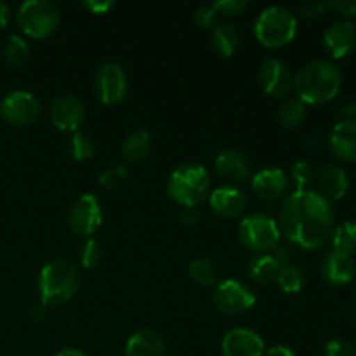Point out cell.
Here are the masks:
<instances>
[{
    "mask_svg": "<svg viewBox=\"0 0 356 356\" xmlns=\"http://www.w3.org/2000/svg\"><path fill=\"white\" fill-rule=\"evenodd\" d=\"M322 277L327 284L334 287H343L353 282L356 275V261L355 257L344 256V254L329 252L322 261Z\"/></svg>",
    "mask_w": 356,
    "mask_h": 356,
    "instance_id": "d6986e66",
    "label": "cell"
},
{
    "mask_svg": "<svg viewBox=\"0 0 356 356\" xmlns=\"http://www.w3.org/2000/svg\"><path fill=\"white\" fill-rule=\"evenodd\" d=\"M125 356H165V341L156 330L139 329L125 343Z\"/></svg>",
    "mask_w": 356,
    "mask_h": 356,
    "instance_id": "7402d4cb",
    "label": "cell"
},
{
    "mask_svg": "<svg viewBox=\"0 0 356 356\" xmlns=\"http://www.w3.org/2000/svg\"><path fill=\"white\" fill-rule=\"evenodd\" d=\"M256 294L235 278H226L216 284L212 292V305L226 316H240L250 312L256 305Z\"/></svg>",
    "mask_w": 356,
    "mask_h": 356,
    "instance_id": "ba28073f",
    "label": "cell"
},
{
    "mask_svg": "<svg viewBox=\"0 0 356 356\" xmlns=\"http://www.w3.org/2000/svg\"><path fill=\"white\" fill-rule=\"evenodd\" d=\"M211 44L219 56H222V58H232L240 45L238 30L233 24L226 23V21H218L212 26Z\"/></svg>",
    "mask_w": 356,
    "mask_h": 356,
    "instance_id": "cb8c5ba5",
    "label": "cell"
},
{
    "mask_svg": "<svg viewBox=\"0 0 356 356\" xmlns=\"http://www.w3.org/2000/svg\"><path fill=\"white\" fill-rule=\"evenodd\" d=\"M216 14H221V16H238L243 10L249 7L247 0H218V2L212 3Z\"/></svg>",
    "mask_w": 356,
    "mask_h": 356,
    "instance_id": "e575fe53",
    "label": "cell"
},
{
    "mask_svg": "<svg viewBox=\"0 0 356 356\" xmlns=\"http://www.w3.org/2000/svg\"><path fill=\"white\" fill-rule=\"evenodd\" d=\"M323 47L334 59H343L351 54L356 47V26L353 21L341 19L330 24L323 33Z\"/></svg>",
    "mask_w": 356,
    "mask_h": 356,
    "instance_id": "2e32d148",
    "label": "cell"
},
{
    "mask_svg": "<svg viewBox=\"0 0 356 356\" xmlns=\"http://www.w3.org/2000/svg\"><path fill=\"white\" fill-rule=\"evenodd\" d=\"M323 141H325V139H323L322 134H309L308 138L305 139V145L308 146L309 149H316L323 145Z\"/></svg>",
    "mask_w": 356,
    "mask_h": 356,
    "instance_id": "ee69618b",
    "label": "cell"
},
{
    "mask_svg": "<svg viewBox=\"0 0 356 356\" xmlns=\"http://www.w3.org/2000/svg\"><path fill=\"white\" fill-rule=\"evenodd\" d=\"M54 356H86L80 350L76 348H63L61 351H58Z\"/></svg>",
    "mask_w": 356,
    "mask_h": 356,
    "instance_id": "7dc6e473",
    "label": "cell"
},
{
    "mask_svg": "<svg viewBox=\"0 0 356 356\" xmlns=\"http://www.w3.org/2000/svg\"><path fill=\"white\" fill-rule=\"evenodd\" d=\"M332 250L337 254L355 257L356 254V221H344L339 226H334Z\"/></svg>",
    "mask_w": 356,
    "mask_h": 356,
    "instance_id": "484cf974",
    "label": "cell"
},
{
    "mask_svg": "<svg viewBox=\"0 0 356 356\" xmlns=\"http://www.w3.org/2000/svg\"><path fill=\"white\" fill-rule=\"evenodd\" d=\"M30 56V45L19 35H9L3 45V58L10 66H21Z\"/></svg>",
    "mask_w": 356,
    "mask_h": 356,
    "instance_id": "f546056e",
    "label": "cell"
},
{
    "mask_svg": "<svg viewBox=\"0 0 356 356\" xmlns=\"http://www.w3.org/2000/svg\"><path fill=\"white\" fill-rule=\"evenodd\" d=\"M188 273H190L191 280L197 282L202 287H211V285L218 284V270H216V264L209 257H195V259H191L190 266H188Z\"/></svg>",
    "mask_w": 356,
    "mask_h": 356,
    "instance_id": "83f0119b",
    "label": "cell"
},
{
    "mask_svg": "<svg viewBox=\"0 0 356 356\" xmlns=\"http://www.w3.org/2000/svg\"><path fill=\"white\" fill-rule=\"evenodd\" d=\"M127 176L129 172L127 169H125V165H122V163H113V165H110L108 169H104L103 172L99 174L97 184L106 191H117L124 186Z\"/></svg>",
    "mask_w": 356,
    "mask_h": 356,
    "instance_id": "4dcf8cb0",
    "label": "cell"
},
{
    "mask_svg": "<svg viewBox=\"0 0 356 356\" xmlns=\"http://www.w3.org/2000/svg\"><path fill=\"white\" fill-rule=\"evenodd\" d=\"M339 115H341V120L356 122V99L348 101L346 104H343Z\"/></svg>",
    "mask_w": 356,
    "mask_h": 356,
    "instance_id": "b9f144b4",
    "label": "cell"
},
{
    "mask_svg": "<svg viewBox=\"0 0 356 356\" xmlns=\"http://www.w3.org/2000/svg\"><path fill=\"white\" fill-rule=\"evenodd\" d=\"M332 204L313 190L292 191L282 200L278 226L289 242L306 250L325 245L334 232Z\"/></svg>",
    "mask_w": 356,
    "mask_h": 356,
    "instance_id": "6da1fadb",
    "label": "cell"
},
{
    "mask_svg": "<svg viewBox=\"0 0 356 356\" xmlns=\"http://www.w3.org/2000/svg\"><path fill=\"white\" fill-rule=\"evenodd\" d=\"M264 356H298L294 353V350L284 344H277V346H271L270 350L264 351Z\"/></svg>",
    "mask_w": 356,
    "mask_h": 356,
    "instance_id": "7bdbcfd3",
    "label": "cell"
},
{
    "mask_svg": "<svg viewBox=\"0 0 356 356\" xmlns=\"http://www.w3.org/2000/svg\"><path fill=\"white\" fill-rule=\"evenodd\" d=\"M325 7L343 16L344 19L356 16V0H330L325 2Z\"/></svg>",
    "mask_w": 356,
    "mask_h": 356,
    "instance_id": "f35d334b",
    "label": "cell"
},
{
    "mask_svg": "<svg viewBox=\"0 0 356 356\" xmlns=\"http://www.w3.org/2000/svg\"><path fill=\"white\" fill-rule=\"evenodd\" d=\"M277 284L285 294H298L305 287V271L296 264H287L278 273Z\"/></svg>",
    "mask_w": 356,
    "mask_h": 356,
    "instance_id": "f1b7e54d",
    "label": "cell"
},
{
    "mask_svg": "<svg viewBox=\"0 0 356 356\" xmlns=\"http://www.w3.org/2000/svg\"><path fill=\"white\" fill-rule=\"evenodd\" d=\"M209 205L222 219L238 218L247 209V197L240 188L225 184L209 193Z\"/></svg>",
    "mask_w": 356,
    "mask_h": 356,
    "instance_id": "e0dca14e",
    "label": "cell"
},
{
    "mask_svg": "<svg viewBox=\"0 0 356 356\" xmlns=\"http://www.w3.org/2000/svg\"><path fill=\"white\" fill-rule=\"evenodd\" d=\"M127 75L117 63H104L94 75V92L103 104H117L127 96Z\"/></svg>",
    "mask_w": 356,
    "mask_h": 356,
    "instance_id": "8fae6325",
    "label": "cell"
},
{
    "mask_svg": "<svg viewBox=\"0 0 356 356\" xmlns=\"http://www.w3.org/2000/svg\"><path fill=\"white\" fill-rule=\"evenodd\" d=\"M211 193V177L200 163H179L167 179V195L181 207H197Z\"/></svg>",
    "mask_w": 356,
    "mask_h": 356,
    "instance_id": "277c9868",
    "label": "cell"
},
{
    "mask_svg": "<svg viewBox=\"0 0 356 356\" xmlns=\"http://www.w3.org/2000/svg\"><path fill=\"white\" fill-rule=\"evenodd\" d=\"M149 146H152V138H149L148 132L139 129V131L131 132V134L124 139V143H122L120 146V152L122 156H124L127 162L138 163L148 156Z\"/></svg>",
    "mask_w": 356,
    "mask_h": 356,
    "instance_id": "d4e9b609",
    "label": "cell"
},
{
    "mask_svg": "<svg viewBox=\"0 0 356 356\" xmlns=\"http://www.w3.org/2000/svg\"><path fill=\"white\" fill-rule=\"evenodd\" d=\"M296 33H298V17L287 7H266L254 23V35L264 47H284L294 40Z\"/></svg>",
    "mask_w": 356,
    "mask_h": 356,
    "instance_id": "5b68a950",
    "label": "cell"
},
{
    "mask_svg": "<svg viewBox=\"0 0 356 356\" xmlns=\"http://www.w3.org/2000/svg\"><path fill=\"white\" fill-rule=\"evenodd\" d=\"M325 10V2H315V0H313V2H305L299 6L296 17H299V19L302 21H315L318 19V17H322Z\"/></svg>",
    "mask_w": 356,
    "mask_h": 356,
    "instance_id": "d590c367",
    "label": "cell"
},
{
    "mask_svg": "<svg viewBox=\"0 0 356 356\" xmlns=\"http://www.w3.org/2000/svg\"><path fill=\"white\" fill-rule=\"evenodd\" d=\"M323 356H356V351L348 341L332 339L327 343Z\"/></svg>",
    "mask_w": 356,
    "mask_h": 356,
    "instance_id": "74e56055",
    "label": "cell"
},
{
    "mask_svg": "<svg viewBox=\"0 0 356 356\" xmlns=\"http://www.w3.org/2000/svg\"><path fill=\"white\" fill-rule=\"evenodd\" d=\"M259 83L270 96L285 97L294 86V75L282 59L270 58L259 66Z\"/></svg>",
    "mask_w": 356,
    "mask_h": 356,
    "instance_id": "4fadbf2b",
    "label": "cell"
},
{
    "mask_svg": "<svg viewBox=\"0 0 356 356\" xmlns=\"http://www.w3.org/2000/svg\"><path fill=\"white\" fill-rule=\"evenodd\" d=\"M16 21L26 37L45 38L59 28L61 13L56 3L47 0H28L17 9Z\"/></svg>",
    "mask_w": 356,
    "mask_h": 356,
    "instance_id": "8992f818",
    "label": "cell"
},
{
    "mask_svg": "<svg viewBox=\"0 0 356 356\" xmlns=\"http://www.w3.org/2000/svg\"><path fill=\"white\" fill-rule=\"evenodd\" d=\"M80 287V270L66 259H54L45 264L37 278L40 305L61 306L76 294Z\"/></svg>",
    "mask_w": 356,
    "mask_h": 356,
    "instance_id": "3957f363",
    "label": "cell"
},
{
    "mask_svg": "<svg viewBox=\"0 0 356 356\" xmlns=\"http://www.w3.org/2000/svg\"><path fill=\"white\" fill-rule=\"evenodd\" d=\"M329 148L336 159L356 162V122L339 120L329 136Z\"/></svg>",
    "mask_w": 356,
    "mask_h": 356,
    "instance_id": "ffe728a7",
    "label": "cell"
},
{
    "mask_svg": "<svg viewBox=\"0 0 356 356\" xmlns=\"http://www.w3.org/2000/svg\"><path fill=\"white\" fill-rule=\"evenodd\" d=\"M214 167L219 176L228 181H235V183L249 179L250 172H252L250 160L238 149H222L216 156Z\"/></svg>",
    "mask_w": 356,
    "mask_h": 356,
    "instance_id": "44dd1931",
    "label": "cell"
},
{
    "mask_svg": "<svg viewBox=\"0 0 356 356\" xmlns=\"http://www.w3.org/2000/svg\"><path fill=\"white\" fill-rule=\"evenodd\" d=\"M90 14H96V16H103V14L110 13L111 7H113V2L111 0H86L82 3Z\"/></svg>",
    "mask_w": 356,
    "mask_h": 356,
    "instance_id": "ab89813d",
    "label": "cell"
},
{
    "mask_svg": "<svg viewBox=\"0 0 356 356\" xmlns=\"http://www.w3.org/2000/svg\"><path fill=\"white\" fill-rule=\"evenodd\" d=\"M315 183L318 188L316 193H320L329 202L343 200L350 190V177H348L346 170L334 163H327L316 172Z\"/></svg>",
    "mask_w": 356,
    "mask_h": 356,
    "instance_id": "ac0fdd59",
    "label": "cell"
},
{
    "mask_svg": "<svg viewBox=\"0 0 356 356\" xmlns=\"http://www.w3.org/2000/svg\"><path fill=\"white\" fill-rule=\"evenodd\" d=\"M52 125L63 132H79L86 118V106L73 94H59L49 106Z\"/></svg>",
    "mask_w": 356,
    "mask_h": 356,
    "instance_id": "7c38bea8",
    "label": "cell"
},
{
    "mask_svg": "<svg viewBox=\"0 0 356 356\" xmlns=\"http://www.w3.org/2000/svg\"><path fill=\"white\" fill-rule=\"evenodd\" d=\"M103 250L94 238H86L79 247V264L83 270H92L101 263Z\"/></svg>",
    "mask_w": 356,
    "mask_h": 356,
    "instance_id": "d6a6232c",
    "label": "cell"
},
{
    "mask_svg": "<svg viewBox=\"0 0 356 356\" xmlns=\"http://www.w3.org/2000/svg\"><path fill=\"white\" fill-rule=\"evenodd\" d=\"M193 19L200 28H212L218 23V14H216L212 3H204V6H200L195 10Z\"/></svg>",
    "mask_w": 356,
    "mask_h": 356,
    "instance_id": "8d00e7d4",
    "label": "cell"
},
{
    "mask_svg": "<svg viewBox=\"0 0 356 356\" xmlns=\"http://www.w3.org/2000/svg\"><path fill=\"white\" fill-rule=\"evenodd\" d=\"M264 351L263 337L245 327L228 330L221 339L222 356H264Z\"/></svg>",
    "mask_w": 356,
    "mask_h": 356,
    "instance_id": "5bb4252c",
    "label": "cell"
},
{
    "mask_svg": "<svg viewBox=\"0 0 356 356\" xmlns=\"http://www.w3.org/2000/svg\"><path fill=\"white\" fill-rule=\"evenodd\" d=\"M343 87V73L334 63L316 59L306 63L294 75L292 90L306 106H320L336 99Z\"/></svg>",
    "mask_w": 356,
    "mask_h": 356,
    "instance_id": "7a4b0ae2",
    "label": "cell"
},
{
    "mask_svg": "<svg viewBox=\"0 0 356 356\" xmlns=\"http://www.w3.org/2000/svg\"><path fill=\"white\" fill-rule=\"evenodd\" d=\"M238 238L247 249L257 254L273 252L280 245L282 232L278 221L268 214H249L240 221Z\"/></svg>",
    "mask_w": 356,
    "mask_h": 356,
    "instance_id": "52a82bcc",
    "label": "cell"
},
{
    "mask_svg": "<svg viewBox=\"0 0 356 356\" xmlns=\"http://www.w3.org/2000/svg\"><path fill=\"white\" fill-rule=\"evenodd\" d=\"M179 221L183 222L186 228H193L198 222V212L195 207H183V211L179 212Z\"/></svg>",
    "mask_w": 356,
    "mask_h": 356,
    "instance_id": "60d3db41",
    "label": "cell"
},
{
    "mask_svg": "<svg viewBox=\"0 0 356 356\" xmlns=\"http://www.w3.org/2000/svg\"><path fill=\"white\" fill-rule=\"evenodd\" d=\"M40 113V101L28 90H13L0 101V117L16 127L35 124Z\"/></svg>",
    "mask_w": 356,
    "mask_h": 356,
    "instance_id": "9c48e42d",
    "label": "cell"
},
{
    "mask_svg": "<svg viewBox=\"0 0 356 356\" xmlns=\"http://www.w3.org/2000/svg\"><path fill=\"white\" fill-rule=\"evenodd\" d=\"M103 222L101 204L92 193H83L76 198L68 211V226L75 235L90 238Z\"/></svg>",
    "mask_w": 356,
    "mask_h": 356,
    "instance_id": "30bf717a",
    "label": "cell"
},
{
    "mask_svg": "<svg viewBox=\"0 0 356 356\" xmlns=\"http://www.w3.org/2000/svg\"><path fill=\"white\" fill-rule=\"evenodd\" d=\"M282 268H284V264L280 263V259H278L275 252L256 254V256L247 263V275H249L254 282H257V284L268 285L277 282V277L278 273H280Z\"/></svg>",
    "mask_w": 356,
    "mask_h": 356,
    "instance_id": "603a6c76",
    "label": "cell"
},
{
    "mask_svg": "<svg viewBox=\"0 0 356 356\" xmlns=\"http://www.w3.org/2000/svg\"><path fill=\"white\" fill-rule=\"evenodd\" d=\"M9 23V6L0 0V28H6Z\"/></svg>",
    "mask_w": 356,
    "mask_h": 356,
    "instance_id": "bcb514c9",
    "label": "cell"
},
{
    "mask_svg": "<svg viewBox=\"0 0 356 356\" xmlns=\"http://www.w3.org/2000/svg\"><path fill=\"white\" fill-rule=\"evenodd\" d=\"M250 190L254 195L266 202L284 200L289 191V176L284 169L278 167H268L254 174L250 181Z\"/></svg>",
    "mask_w": 356,
    "mask_h": 356,
    "instance_id": "9a60e30c",
    "label": "cell"
},
{
    "mask_svg": "<svg viewBox=\"0 0 356 356\" xmlns=\"http://www.w3.org/2000/svg\"><path fill=\"white\" fill-rule=\"evenodd\" d=\"M30 316H31V320H33V322H40V320L45 316V306L40 305V302H37V305L31 306Z\"/></svg>",
    "mask_w": 356,
    "mask_h": 356,
    "instance_id": "f6af8a7d",
    "label": "cell"
},
{
    "mask_svg": "<svg viewBox=\"0 0 356 356\" xmlns=\"http://www.w3.org/2000/svg\"><path fill=\"white\" fill-rule=\"evenodd\" d=\"M315 167H313V163H309L308 160H298L291 169V179L294 181L296 191L309 190V186L315 183Z\"/></svg>",
    "mask_w": 356,
    "mask_h": 356,
    "instance_id": "1f68e13d",
    "label": "cell"
},
{
    "mask_svg": "<svg viewBox=\"0 0 356 356\" xmlns=\"http://www.w3.org/2000/svg\"><path fill=\"white\" fill-rule=\"evenodd\" d=\"M308 106L298 97H289L278 108V124L284 129H298L305 124Z\"/></svg>",
    "mask_w": 356,
    "mask_h": 356,
    "instance_id": "4316f807",
    "label": "cell"
},
{
    "mask_svg": "<svg viewBox=\"0 0 356 356\" xmlns=\"http://www.w3.org/2000/svg\"><path fill=\"white\" fill-rule=\"evenodd\" d=\"M70 152L76 162L89 160L94 155V141L86 132H75L70 141Z\"/></svg>",
    "mask_w": 356,
    "mask_h": 356,
    "instance_id": "836d02e7",
    "label": "cell"
}]
</instances>
